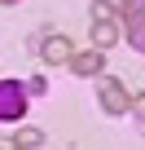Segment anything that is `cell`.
<instances>
[{"label": "cell", "mask_w": 145, "mask_h": 150, "mask_svg": "<svg viewBox=\"0 0 145 150\" xmlns=\"http://www.w3.org/2000/svg\"><path fill=\"white\" fill-rule=\"evenodd\" d=\"M27 84H18V80H0V119L5 124H18L22 115H27Z\"/></svg>", "instance_id": "cell-1"}, {"label": "cell", "mask_w": 145, "mask_h": 150, "mask_svg": "<svg viewBox=\"0 0 145 150\" xmlns=\"http://www.w3.org/2000/svg\"><path fill=\"white\" fill-rule=\"evenodd\" d=\"M97 97H101V110H106V115H123V110H132V102H136V97L123 88V80H114V75H101Z\"/></svg>", "instance_id": "cell-2"}, {"label": "cell", "mask_w": 145, "mask_h": 150, "mask_svg": "<svg viewBox=\"0 0 145 150\" xmlns=\"http://www.w3.org/2000/svg\"><path fill=\"white\" fill-rule=\"evenodd\" d=\"M35 49H40V57H44V62H53V66H70V57H75L66 35H40V40H35Z\"/></svg>", "instance_id": "cell-3"}, {"label": "cell", "mask_w": 145, "mask_h": 150, "mask_svg": "<svg viewBox=\"0 0 145 150\" xmlns=\"http://www.w3.org/2000/svg\"><path fill=\"white\" fill-rule=\"evenodd\" d=\"M70 71L84 75V80H88V75H101V71H106V53H101V44L88 49V53H75V57H70Z\"/></svg>", "instance_id": "cell-4"}, {"label": "cell", "mask_w": 145, "mask_h": 150, "mask_svg": "<svg viewBox=\"0 0 145 150\" xmlns=\"http://www.w3.org/2000/svg\"><path fill=\"white\" fill-rule=\"evenodd\" d=\"M92 40H97L101 49L119 44V22H114V18H97V27H92Z\"/></svg>", "instance_id": "cell-5"}, {"label": "cell", "mask_w": 145, "mask_h": 150, "mask_svg": "<svg viewBox=\"0 0 145 150\" xmlns=\"http://www.w3.org/2000/svg\"><path fill=\"white\" fill-rule=\"evenodd\" d=\"M9 146H13V150H40V146H44V132H40V128H18Z\"/></svg>", "instance_id": "cell-6"}, {"label": "cell", "mask_w": 145, "mask_h": 150, "mask_svg": "<svg viewBox=\"0 0 145 150\" xmlns=\"http://www.w3.org/2000/svg\"><path fill=\"white\" fill-rule=\"evenodd\" d=\"M127 40L136 53H145V18H127Z\"/></svg>", "instance_id": "cell-7"}, {"label": "cell", "mask_w": 145, "mask_h": 150, "mask_svg": "<svg viewBox=\"0 0 145 150\" xmlns=\"http://www.w3.org/2000/svg\"><path fill=\"white\" fill-rule=\"evenodd\" d=\"M119 13L123 18H145V0H119Z\"/></svg>", "instance_id": "cell-8"}, {"label": "cell", "mask_w": 145, "mask_h": 150, "mask_svg": "<svg viewBox=\"0 0 145 150\" xmlns=\"http://www.w3.org/2000/svg\"><path fill=\"white\" fill-rule=\"evenodd\" d=\"M92 18H123L119 5H110V0H92Z\"/></svg>", "instance_id": "cell-9"}, {"label": "cell", "mask_w": 145, "mask_h": 150, "mask_svg": "<svg viewBox=\"0 0 145 150\" xmlns=\"http://www.w3.org/2000/svg\"><path fill=\"white\" fill-rule=\"evenodd\" d=\"M132 115H136V124H141V132H145V93L132 102Z\"/></svg>", "instance_id": "cell-10"}, {"label": "cell", "mask_w": 145, "mask_h": 150, "mask_svg": "<svg viewBox=\"0 0 145 150\" xmlns=\"http://www.w3.org/2000/svg\"><path fill=\"white\" fill-rule=\"evenodd\" d=\"M27 88H31V93H48V84L40 80V75H31V80H27Z\"/></svg>", "instance_id": "cell-11"}, {"label": "cell", "mask_w": 145, "mask_h": 150, "mask_svg": "<svg viewBox=\"0 0 145 150\" xmlns=\"http://www.w3.org/2000/svg\"><path fill=\"white\" fill-rule=\"evenodd\" d=\"M5 5H18V0H5Z\"/></svg>", "instance_id": "cell-12"}]
</instances>
